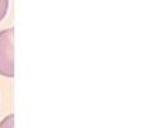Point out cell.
<instances>
[{
  "label": "cell",
  "mask_w": 147,
  "mask_h": 128,
  "mask_svg": "<svg viewBox=\"0 0 147 128\" xmlns=\"http://www.w3.org/2000/svg\"><path fill=\"white\" fill-rule=\"evenodd\" d=\"M0 76L14 77V29L0 31Z\"/></svg>",
  "instance_id": "6da1fadb"
},
{
  "label": "cell",
  "mask_w": 147,
  "mask_h": 128,
  "mask_svg": "<svg viewBox=\"0 0 147 128\" xmlns=\"http://www.w3.org/2000/svg\"><path fill=\"white\" fill-rule=\"evenodd\" d=\"M0 128H14V115L10 114L0 121Z\"/></svg>",
  "instance_id": "7a4b0ae2"
},
{
  "label": "cell",
  "mask_w": 147,
  "mask_h": 128,
  "mask_svg": "<svg viewBox=\"0 0 147 128\" xmlns=\"http://www.w3.org/2000/svg\"><path fill=\"white\" fill-rule=\"evenodd\" d=\"M9 10V0H0V21L6 17Z\"/></svg>",
  "instance_id": "3957f363"
}]
</instances>
